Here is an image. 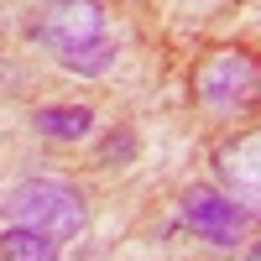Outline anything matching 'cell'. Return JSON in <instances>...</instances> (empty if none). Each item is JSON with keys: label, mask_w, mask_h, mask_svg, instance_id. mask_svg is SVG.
<instances>
[{"label": "cell", "mask_w": 261, "mask_h": 261, "mask_svg": "<svg viewBox=\"0 0 261 261\" xmlns=\"http://www.w3.org/2000/svg\"><path fill=\"white\" fill-rule=\"evenodd\" d=\"M0 261H58V246L32 230H6L0 235Z\"/></svg>", "instance_id": "7"}, {"label": "cell", "mask_w": 261, "mask_h": 261, "mask_svg": "<svg viewBox=\"0 0 261 261\" xmlns=\"http://www.w3.org/2000/svg\"><path fill=\"white\" fill-rule=\"evenodd\" d=\"M251 84H256V63H251V53H241V47H220V53H214L204 68H199L193 89H199V99H209V105H235V99L251 94Z\"/></svg>", "instance_id": "4"}, {"label": "cell", "mask_w": 261, "mask_h": 261, "mask_svg": "<svg viewBox=\"0 0 261 261\" xmlns=\"http://www.w3.org/2000/svg\"><path fill=\"white\" fill-rule=\"evenodd\" d=\"M84 214L89 209H84L79 188H68L63 178H32V183H21L6 199V220H16L11 230H32V235H47V241L79 235Z\"/></svg>", "instance_id": "1"}, {"label": "cell", "mask_w": 261, "mask_h": 261, "mask_svg": "<svg viewBox=\"0 0 261 261\" xmlns=\"http://www.w3.org/2000/svg\"><path fill=\"white\" fill-rule=\"evenodd\" d=\"M130 151H136L130 141H110V146H105V157H130Z\"/></svg>", "instance_id": "9"}, {"label": "cell", "mask_w": 261, "mask_h": 261, "mask_svg": "<svg viewBox=\"0 0 261 261\" xmlns=\"http://www.w3.org/2000/svg\"><path fill=\"white\" fill-rule=\"evenodd\" d=\"M183 214H188V230H199L204 241H214V246H241V235L251 230V209L220 199L214 188H188Z\"/></svg>", "instance_id": "3"}, {"label": "cell", "mask_w": 261, "mask_h": 261, "mask_svg": "<svg viewBox=\"0 0 261 261\" xmlns=\"http://www.w3.org/2000/svg\"><path fill=\"white\" fill-rule=\"evenodd\" d=\"M37 37L47 47L68 53V47H84V42H99L105 37V6L99 0H53L37 21Z\"/></svg>", "instance_id": "2"}, {"label": "cell", "mask_w": 261, "mask_h": 261, "mask_svg": "<svg viewBox=\"0 0 261 261\" xmlns=\"http://www.w3.org/2000/svg\"><path fill=\"white\" fill-rule=\"evenodd\" d=\"M89 125H94V115L84 105H47V110H37V130L47 141H79Z\"/></svg>", "instance_id": "6"}, {"label": "cell", "mask_w": 261, "mask_h": 261, "mask_svg": "<svg viewBox=\"0 0 261 261\" xmlns=\"http://www.w3.org/2000/svg\"><path fill=\"white\" fill-rule=\"evenodd\" d=\"M63 58V68H73V73H105V68H110V63H115V47H110V42H84V47H68V53H58Z\"/></svg>", "instance_id": "8"}, {"label": "cell", "mask_w": 261, "mask_h": 261, "mask_svg": "<svg viewBox=\"0 0 261 261\" xmlns=\"http://www.w3.org/2000/svg\"><path fill=\"white\" fill-rule=\"evenodd\" d=\"M256 157H261V141L251 136H235L230 146H220V157H214V167H220V178L246 199V209H256Z\"/></svg>", "instance_id": "5"}]
</instances>
